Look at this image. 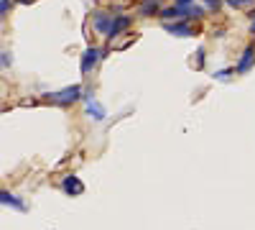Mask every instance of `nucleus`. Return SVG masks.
Returning a JSON list of instances; mask_svg holds the SVG:
<instances>
[{
    "label": "nucleus",
    "instance_id": "obj_1",
    "mask_svg": "<svg viewBox=\"0 0 255 230\" xmlns=\"http://www.w3.org/2000/svg\"><path fill=\"white\" fill-rule=\"evenodd\" d=\"M82 97V87L79 85H72V87H64L61 92H54V95H49V100L54 102V105H61V108H67V105H72V102H77Z\"/></svg>",
    "mask_w": 255,
    "mask_h": 230
},
{
    "label": "nucleus",
    "instance_id": "obj_2",
    "mask_svg": "<svg viewBox=\"0 0 255 230\" xmlns=\"http://www.w3.org/2000/svg\"><path fill=\"white\" fill-rule=\"evenodd\" d=\"M105 54H102V49H97V46H90L87 51L82 54V61H79V69H82V74H92L95 72V67L100 64V59H102Z\"/></svg>",
    "mask_w": 255,
    "mask_h": 230
},
{
    "label": "nucleus",
    "instance_id": "obj_3",
    "mask_svg": "<svg viewBox=\"0 0 255 230\" xmlns=\"http://www.w3.org/2000/svg\"><path fill=\"white\" fill-rule=\"evenodd\" d=\"M163 28L168 33H174V36H194V28L189 26V20H168V23H163Z\"/></svg>",
    "mask_w": 255,
    "mask_h": 230
},
{
    "label": "nucleus",
    "instance_id": "obj_4",
    "mask_svg": "<svg viewBox=\"0 0 255 230\" xmlns=\"http://www.w3.org/2000/svg\"><path fill=\"white\" fill-rule=\"evenodd\" d=\"M61 190L67 192V195H82V192H84V184H82V179H79V177L67 174V177L61 179Z\"/></svg>",
    "mask_w": 255,
    "mask_h": 230
},
{
    "label": "nucleus",
    "instance_id": "obj_5",
    "mask_svg": "<svg viewBox=\"0 0 255 230\" xmlns=\"http://www.w3.org/2000/svg\"><path fill=\"white\" fill-rule=\"evenodd\" d=\"M113 20H115V15L97 13V15H95V20H92V26H95V31H97V33L108 36V33H110V26H113Z\"/></svg>",
    "mask_w": 255,
    "mask_h": 230
},
{
    "label": "nucleus",
    "instance_id": "obj_6",
    "mask_svg": "<svg viewBox=\"0 0 255 230\" xmlns=\"http://www.w3.org/2000/svg\"><path fill=\"white\" fill-rule=\"evenodd\" d=\"M253 61H255V49H253V46H248V49L243 51L240 61H238L235 72H238V74H248V72H250V67H253Z\"/></svg>",
    "mask_w": 255,
    "mask_h": 230
},
{
    "label": "nucleus",
    "instance_id": "obj_7",
    "mask_svg": "<svg viewBox=\"0 0 255 230\" xmlns=\"http://www.w3.org/2000/svg\"><path fill=\"white\" fill-rule=\"evenodd\" d=\"M84 100H87V115L95 118V120H102V118H105V108L100 105L92 95H84Z\"/></svg>",
    "mask_w": 255,
    "mask_h": 230
},
{
    "label": "nucleus",
    "instance_id": "obj_8",
    "mask_svg": "<svg viewBox=\"0 0 255 230\" xmlns=\"http://www.w3.org/2000/svg\"><path fill=\"white\" fill-rule=\"evenodd\" d=\"M128 26H130V18L128 15H115V20H113V26H110V33H108V38H115V36H120Z\"/></svg>",
    "mask_w": 255,
    "mask_h": 230
},
{
    "label": "nucleus",
    "instance_id": "obj_9",
    "mask_svg": "<svg viewBox=\"0 0 255 230\" xmlns=\"http://www.w3.org/2000/svg\"><path fill=\"white\" fill-rule=\"evenodd\" d=\"M0 202H3V205H13V207H18V210H23V207H26L15 195H10V192H5V190H3V195H0Z\"/></svg>",
    "mask_w": 255,
    "mask_h": 230
},
{
    "label": "nucleus",
    "instance_id": "obj_10",
    "mask_svg": "<svg viewBox=\"0 0 255 230\" xmlns=\"http://www.w3.org/2000/svg\"><path fill=\"white\" fill-rule=\"evenodd\" d=\"M138 13H140V15H153V13H158V0H148V3H143Z\"/></svg>",
    "mask_w": 255,
    "mask_h": 230
},
{
    "label": "nucleus",
    "instance_id": "obj_11",
    "mask_svg": "<svg viewBox=\"0 0 255 230\" xmlns=\"http://www.w3.org/2000/svg\"><path fill=\"white\" fill-rule=\"evenodd\" d=\"M220 5H222V0H204V8H207V10H215V13H217Z\"/></svg>",
    "mask_w": 255,
    "mask_h": 230
},
{
    "label": "nucleus",
    "instance_id": "obj_12",
    "mask_svg": "<svg viewBox=\"0 0 255 230\" xmlns=\"http://www.w3.org/2000/svg\"><path fill=\"white\" fill-rule=\"evenodd\" d=\"M8 13H10V0H0V15L5 18Z\"/></svg>",
    "mask_w": 255,
    "mask_h": 230
},
{
    "label": "nucleus",
    "instance_id": "obj_13",
    "mask_svg": "<svg viewBox=\"0 0 255 230\" xmlns=\"http://www.w3.org/2000/svg\"><path fill=\"white\" fill-rule=\"evenodd\" d=\"M227 3H230L232 8H243V5H250L253 0H227Z\"/></svg>",
    "mask_w": 255,
    "mask_h": 230
},
{
    "label": "nucleus",
    "instance_id": "obj_14",
    "mask_svg": "<svg viewBox=\"0 0 255 230\" xmlns=\"http://www.w3.org/2000/svg\"><path fill=\"white\" fill-rule=\"evenodd\" d=\"M174 5H179V8H189V5H194V0H174Z\"/></svg>",
    "mask_w": 255,
    "mask_h": 230
},
{
    "label": "nucleus",
    "instance_id": "obj_15",
    "mask_svg": "<svg viewBox=\"0 0 255 230\" xmlns=\"http://www.w3.org/2000/svg\"><path fill=\"white\" fill-rule=\"evenodd\" d=\"M227 74H230V72H227V69H222V72H217L215 77H217V79H227Z\"/></svg>",
    "mask_w": 255,
    "mask_h": 230
},
{
    "label": "nucleus",
    "instance_id": "obj_16",
    "mask_svg": "<svg viewBox=\"0 0 255 230\" xmlns=\"http://www.w3.org/2000/svg\"><path fill=\"white\" fill-rule=\"evenodd\" d=\"M250 33H255V20H253V23H250Z\"/></svg>",
    "mask_w": 255,
    "mask_h": 230
},
{
    "label": "nucleus",
    "instance_id": "obj_17",
    "mask_svg": "<svg viewBox=\"0 0 255 230\" xmlns=\"http://www.w3.org/2000/svg\"><path fill=\"white\" fill-rule=\"evenodd\" d=\"M18 3H31V0H18Z\"/></svg>",
    "mask_w": 255,
    "mask_h": 230
}]
</instances>
